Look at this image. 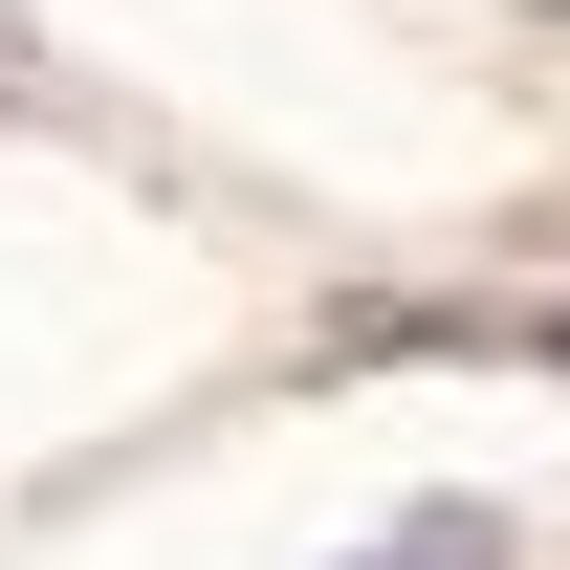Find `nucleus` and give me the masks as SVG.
Returning <instances> with one entry per match:
<instances>
[{
	"label": "nucleus",
	"mask_w": 570,
	"mask_h": 570,
	"mask_svg": "<svg viewBox=\"0 0 570 570\" xmlns=\"http://www.w3.org/2000/svg\"><path fill=\"white\" fill-rule=\"evenodd\" d=\"M373 570H483V527H461V504H439V527H395V549Z\"/></svg>",
	"instance_id": "nucleus-1"
}]
</instances>
